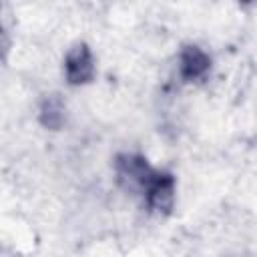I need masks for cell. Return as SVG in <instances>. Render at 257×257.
Here are the masks:
<instances>
[{"label":"cell","instance_id":"1","mask_svg":"<svg viewBox=\"0 0 257 257\" xmlns=\"http://www.w3.org/2000/svg\"><path fill=\"white\" fill-rule=\"evenodd\" d=\"M64 74L70 84H86L94 76L92 52L86 44H74L64 56Z\"/></svg>","mask_w":257,"mask_h":257},{"label":"cell","instance_id":"2","mask_svg":"<svg viewBox=\"0 0 257 257\" xmlns=\"http://www.w3.org/2000/svg\"><path fill=\"white\" fill-rule=\"evenodd\" d=\"M143 197H145L147 205L153 211L167 213L173 207V201H175V179H173V175L163 173V171H155V175L151 177L149 185L143 191Z\"/></svg>","mask_w":257,"mask_h":257},{"label":"cell","instance_id":"3","mask_svg":"<svg viewBox=\"0 0 257 257\" xmlns=\"http://www.w3.org/2000/svg\"><path fill=\"white\" fill-rule=\"evenodd\" d=\"M211 66L209 54L199 46H185L179 54V72L185 80H199Z\"/></svg>","mask_w":257,"mask_h":257},{"label":"cell","instance_id":"4","mask_svg":"<svg viewBox=\"0 0 257 257\" xmlns=\"http://www.w3.org/2000/svg\"><path fill=\"white\" fill-rule=\"evenodd\" d=\"M40 122L46 128H60L64 122V104L58 94H48L40 104Z\"/></svg>","mask_w":257,"mask_h":257}]
</instances>
